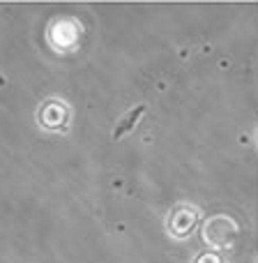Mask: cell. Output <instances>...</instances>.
I'll return each instance as SVG.
<instances>
[{"mask_svg":"<svg viewBox=\"0 0 258 263\" xmlns=\"http://www.w3.org/2000/svg\"><path fill=\"white\" fill-rule=\"evenodd\" d=\"M143 114H145V104L134 106V109H131L129 114L125 116L123 120H120V125H118V127H115V132H113V139H115V141H120V139H123V136H127L129 132L136 127V123H138V118H141V116H143Z\"/></svg>","mask_w":258,"mask_h":263,"instance_id":"cell-4","label":"cell"},{"mask_svg":"<svg viewBox=\"0 0 258 263\" xmlns=\"http://www.w3.org/2000/svg\"><path fill=\"white\" fill-rule=\"evenodd\" d=\"M235 236H237V227H235V222L228 217H214V219H210L208 227H205V240L212 247L233 245Z\"/></svg>","mask_w":258,"mask_h":263,"instance_id":"cell-2","label":"cell"},{"mask_svg":"<svg viewBox=\"0 0 258 263\" xmlns=\"http://www.w3.org/2000/svg\"><path fill=\"white\" fill-rule=\"evenodd\" d=\"M194 263H224V259L217 254V252H203V254L196 256Z\"/></svg>","mask_w":258,"mask_h":263,"instance_id":"cell-5","label":"cell"},{"mask_svg":"<svg viewBox=\"0 0 258 263\" xmlns=\"http://www.w3.org/2000/svg\"><path fill=\"white\" fill-rule=\"evenodd\" d=\"M67 118H69L67 106H65L63 102H58V100L44 102V104H42V109H39V114H37V120H39V125H42V127H46V129H60V127H65Z\"/></svg>","mask_w":258,"mask_h":263,"instance_id":"cell-3","label":"cell"},{"mask_svg":"<svg viewBox=\"0 0 258 263\" xmlns=\"http://www.w3.org/2000/svg\"><path fill=\"white\" fill-rule=\"evenodd\" d=\"M196 224H199V213L191 205H177L168 215V233L173 238H177V240L189 238L194 233Z\"/></svg>","mask_w":258,"mask_h":263,"instance_id":"cell-1","label":"cell"}]
</instances>
